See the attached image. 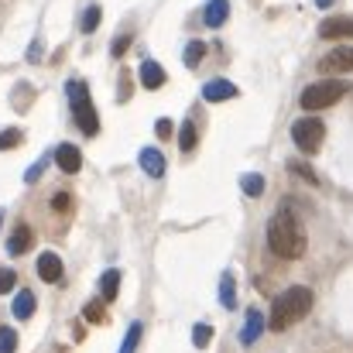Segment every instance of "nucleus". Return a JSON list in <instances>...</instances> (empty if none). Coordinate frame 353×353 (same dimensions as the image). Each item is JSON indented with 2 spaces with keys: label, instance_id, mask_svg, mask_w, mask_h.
<instances>
[{
  "label": "nucleus",
  "instance_id": "nucleus-19",
  "mask_svg": "<svg viewBox=\"0 0 353 353\" xmlns=\"http://www.w3.org/2000/svg\"><path fill=\"white\" fill-rule=\"evenodd\" d=\"M240 189H243V192H247L250 199H257V196L264 192V179H261L257 172H247V175L240 179Z\"/></svg>",
  "mask_w": 353,
  "mask_h": 353
},
{
  "label": "nucleus",
  "instance_id": "nucleus-16",
  "mask_svg": "<svg viewBox=\"0 0 353 353\" xmlns=\"http://www.w3.org/2000/svg\"><path fill=\"white\" fill-rule=\"evenodd\" d=\"M34 316V292H17L14 295V319H31Z\"/></svg>",
  "mask_w": 353,
  "mask_h": 353
},
{
  "label": "nucleus",
  "instance_id": "nucleus-8",
  "mask_svg": "<svg viewBox=\"0 0 353 353\" xmlns=\"http://www.w3.org/2000/svg\"><path fill=\"white\" fill-rule=\"evenodd\" d=\"M264 312L261 309H247V323H243V330H240V343L243 347H250V343H257V336L264 333Z\"/></svg>",
  "mask_w": 353,
  "mask_h": 353
},
{
  "label": "nucleus",
  "instance_id": "nucleus-3",
  "mask_svg": "<svg viewBox=\"0 0 353 353\" xmlns=\"http://www.w3.org/2000/svg\"><path fill=\"white\" fill-rule=\"evenodd\" d=\"M347 93H350V83H343V79H323V83H312V86L302 90V110H309V114L326 110V107L340 103Z\"/></svg>",
  "mask_w": 353,
  "mask_h": 353
},
{
  "label": "nucleus",
  "instance_id": "nucleus-32",
  "mask_svg": "<svg viewBox=\"0 0 353 353\" xmlns=\"http://www.w3.org/2000/svg\"><path fill=\"white\" fill-rule=\"evenodd\" d=\"M69 206H72V199H69V196H65V192H62V196H55V199H52V210H69Z\"/></svg>",
  "mask_w": 353,
  "mask_h": 353
},
{
  "label": "nucleus",
  "instance_id": "nucleus-30",
  "mask_svg": "<svg viewBox=\"0 0 353 353\" xmlns=\"http://www.w3.org/2000/svg\"><path fill=\"white\" fill-rule=\"evenodd\" d=\"M154 134H158V137H172V120L161 117L158 123H154Z\"/></svg>",
  "mask_w": 353,
  "mask_h": 353
},
{
  "label": "nucleus",
  "instance_id": "nucleus-5",
  "mask_svg": "<svg viewBox=\"0 0 353 353\" xmlns=\"http://www.w3.org/2000/svg\"><path fill=\"white\" fill-rule=\"evenodd\" d=\"M292 141H295V148L299 151H305V154H316L319 148H323V141H326V123L319 117H302L292 123Z\"/></svg>",
  "mask_w": 353,
  "mask_h": 353
},
{
  "label": "nucleus",
  "instance_id": "nucleus-9",
  "mask_svg": "<svg viewBox=\"0 0 353 353\" xmlns=\"http://www.w3.org/2000/svg\"><path fill=\"white\" fill-rule=\"evenodd\" d=\"M234 97H236V86L230 79H210L203 86V100H210V103H223V100H234Z\"/></svg>",
  "mask_w": 353,
  "mask_h": 353
},
{
  "label": "nucleus",
  "instance_id": "nucleus-11",
  "mask_svg": "<svg viewBox=\"0 0 353 353\" xmlns=\"http://www.w3.org/2000/svg\"><path fill=\"white\" fill-rule=\"evenodd\" d=\"M319 34L336 41V38H353V17H330L319 24Z\"/></svg>",
  "mask_w": 353,
  "mask_h": 353
},
{
  "label": "nucleus",
  "instance_id": "nucleus-26",
  "mask_svg": "<svg viewBox=\"0 0 353 353\" xmlns=\"http://www.w3.org/2000/svg\"><path fill=\"white\" fill-rule=\"evenodd\" d=\"M97 28H100V7L93 3V7H86V14H83V31L93 34Z\"/></svg>",
  "mask_w": 353,
  "mask_h": 353
},
{
  "label": "nucleus",
  "instance_id": "nucleus-25",
  "mask_svg": "<svg viewBox=\"0 0 353 353\" xmlns=\"http://www.w3.org/2000/svg\"><path fill=\"white\" fill-rule=\"evenodd\" d=\"M288 172H292V175H299V179H305L309 185H319V175H316L309 165H302V161H292V165H288Z\"/></svg>",
  "mask_w": 353,
  "mask_h": 353
},
{
  "label": "nucleus",
  "instance_id": "nucleus-34",
  "mask_svg": "<svg viewBox=\"0 0 353 353\" xmlns=\"http://www.w3.org/2000/svg\"><path fill=\"white\" fill-rule=\"evenodd\" d=\"M330 3H333V0H316V7H330Z\"/></svg>",
  "mask_w": 353,
  "mask_h": 353
},
{
  "label": "nucleus",
  "instance_id": "nucleus-31",
  "mask_svg": "<svg viewBox=\"0 0 353 353\" xmlns=\"http://www.w3.org/2000/svg\"><path fill=\"white\" fill-rule=\"evenodd\" d=\"M41 168H45V158H41L38 165H31V168H28V175H24V182H34V179L41 175Z\"/></svg>",
  "mask_w": 353,
  "mask_h": 353
},
{
  "label": "nucleus",
  "instance_id": "nucleus-7",
  "mask_svg": "<svg viewBox=\"0 0 353 353\" xmlns=\"http://www.w3.org/2000/svg\"><path fill=\"white\" fill-rule=\"evenodd\" d=\"M55 165H59L65 175H76V172L83 168L79 148H76V144H59V148H55Z\"/></svg>",
  "mask_w": 353,
  "mask_h": 353
},
{
  "label": "nucleus",
  "instance_id": "nucleus-17",
  "mask_svg": "<svg viewBox=\"0 0 353 353\" xmlns=\"http://www.w3.org/2000/svg\"><path fill=\"white\" fill-rule=\"evenodd\" d=\"M220 302H223V309H236L234 271H223V274H220Z\"/></svg>",
  "mask_w": 353,
  "mask_h": 353
},
{
  "label": "nucleus",
  "instance_id": "nucleus-14",
  "mask_svg": "<svg viewBox=\"0 0 353 353\" xmlns=\"http://www.w3.org/2000/svg\"><path fill=\"white\" fill-rule=\"evenodd\" d=\"M31 243H34V234H31V227L28 223H17L14 227V234H10V243H7V250L17 257V254H24V250H31Z\"/></svg>",
  "mask_w": 353,
  "mask_h": 353
},
{
  "label": "nucleus",
  "instance_id": "nucleus-23",
  "mask_svg": "<svg viewBox=\"0 0 353 353\" xmlns=\"http://www.w3.org/2000/svg\"><path fill=\"white\" fill-rule=\"evenodd\" d=\"M210 340H213V326H210V323H199V326L192 330V343H196V350H206Z\"/></svg>",
  "mask_w": 353,
  "mask_h": 353
},
{
  "label": "nucleus",
  "instance_id": "nucleus-18",
  "mask_svg": "<svg viewBox=\"0 0 353 353\" xmlns=\"http://www.w3.org/2000/svg\"><path fill=\"white\" fill-rule=\"evenodd\" d=\"M100 292H103V295H100L103 302H114V299H117V292H120V271H107V274H103V281H100Z\"/></svg>",
  "mask_w": 353,
  "mask_h": 353
},
{
  "label": "nucleus",
  "instance_id": "nucleus-6",
  "mask_svg": "<svg viewBox=\"0 0 353 353\" xmlns=\"http://www.w3.org/2000/svg\"><path fill=\"white\" fill-rule=\"evenodd\" d=\"M319 72L323 76H343V72H353V48L343 45V48H333L319 59Z\"/></svg>",
  "mask_w": 353,
  "mask_h": 353
},
{
  "label": "nucleus",
  "instance_id": "nucleus-20",
  "mask_svg": "<svg viewBox=\"0 0 353 353\" xmlns=\"http://www.w3.org/2000/svg\"><path fill=\"white\" fill-rule=\"evenodd\" d=\"M196 141H199V134H196V123H189V120H185V123H182V130H179V148L189 154V151L196 148Z\"/></svg>",
  "mask_w": 353,
  "mask_h": 353
},
{
  "label": "nucleus",
  "instance_id": "nucleus-15",
  "mask_svg": "<svg viewBox=\"0 0 353 353\" xmlns=\"http://www.w3.org/2000/svg\"><path fill=\"white\" fill-rule=\"evenodd\" d=\"M227 17H230V3H227V0H210V3H206V10H203V21H206L210 28L227 24Z\"/></svg>",
  "mask_w": 353,
  "mask_h": 353
},
{
  "label": "nucleus",
  "instance_id": "nucleus-4",
  "mask_svg": "<svg viewBox=\"0 0 353 353\" xmlns=\"http://www.w3.org/2000/svg\"><path fill=\"white\" fill-rule=\"evenodd\" d=\"M69 100H72V117L79 123V130L83 134H100V117H97V110H93V100H90V90H86V83H79V79H72L69 86Z\"/></svg>",
  "mask_w": 353,
  "mask_h": 353
},
{
  "label": "nucleus",
  "instance_id": "nucleus-22",
  "mask_svg": "<svg viewBox=\"0 0 353 353\" xmlns=\"http://www.w3.org/2000/svg\"><path fill=\"white\" fill-rule=\"evenodd\" d=\"M141 323H130V330H127V336H123V347H120V353H134L137 350V343H141Z\"/></svg>",
  "mask_w": 353,
  "mask_h": 353
},
{
  "label": "nucleus",
  "instance_id": "nucleus-35",
  "mask_svg": "<svg viewBox=\"0 0 353 353\" xmlns=\"http://www.w3.org/2000/svg\"><path fill=\"white\" fill-rule=\"evenodd\" d=\"M0 223H3V210H0Z\"/></svg>",
  "mask_w": 353,
  "mask_h": 353
},
{
  "label": "nucleus",
  "instance_id": "nucleus-21",
  "mask_svg": "<svg viewBox=\"0 0 353 353\" xmlns=\"http://www.w3.org/2000/svg\"><path fill=\"white\" fill-rule=\"evenodd\" d=\"M203 55H206V45H203V41H189V48H185L182 62H185L189 69H196V65L203 62Z\"/></svg>",
  "mask_w": 353,
  "mask_h": 353
},
{
  "label": "nucleus",
  "instance_id": "nucleus-33",
  "mask_svg": "<svg viewBox=\"0 0 353 353\" xmlns=\"http://www.w3.org/2000/svg\"><path fill=\"white\" fill-rule=\"evenodd\" d=\"M127 45H130V38H127V34L117 38V41H114V55H123V52H127Z\"/></svg>",
  "mask_w": 353,
  "mask_h": 353
},
{
  "label": "nucleus",
  "instance_id": "nucleus-2",
  "mask_svg": "<svg viewBox=\"0 0 353 353\" xmlns=\"http://www.w3.org/2000/svg\"><path fill=\"white\" fill-rule=\"evenodd\" d=\"M312 312V292L305 285H295V288H285L274 305H271V316H268V326L274 333H285L288 326H295L299 319H305Z\"/></svg>",
  "mask_w": 353,
  "mask_h": 353
},
{
  "label": "nucleus",
  "instance_id": "nucleus-28",
  "mask_svg": "<svg viewBox=\"0 0 353 353\" xmlns=\"http://www.w3.org/2000/svg\"><path fill=\"white\" fill-rule=\"evenodd\" d=\"M14 350H17V333L3 326L0 330V353H14Z\"/></svg>",
  "mask_w": 353,
  "mask_h": 353
},
{
  "label": "nucleus",
  "instance_id": "nucleus-1",
  "mask_svg": "<svg viewBox=\"0 0 353 353\" xmlns=\"http://www.w3.org/2000/svg\"><path fill=\"white\" fill-rule=\"evenodd\" d=\"M268 247L281 261H299L305 254V227L295 213H288V206H281L268 223Z\"/></svg>",
  "mask_w": 353,
  "mask_h": 353
},
{
  "label": "nucleus",
  "instance_id": "nucleus-29",
  "mask_svg": "<svg viewBox=\"0 0 353 353\" xmlns=\"http://www.w3.org/2000/svg\"><path fill=\"white\" fill-rule=\"evenodd\" d=\"M14 285H17V274H14L10 268H0V295L14 292Z\"/></svg>",
  "mask_w": 353,
  "mask_h": 353
},
{
  "label": "nucleus",
  "instance_id": "nucleus-10",
  "mask_svg": "<svg viewBox=\"0 0 353 353\" xmlns=\"http://www.w3.org/2000/svg\"><path fill=\"white\" fill-rule=\"evenodd\" d=\"M38 278L48 281V285H55V281L62 278V257L52 254V250H45V254L38 257Z\"/></svg>",
  "mask_w": 353,
  "mask_h": 353
},
{
  "label": "nucleus",
  "instance_id": "nucleus-27",
  "mask_svg": "<svg viewBox=\"0 0 353 353\" xmlns=\"http://www.w3.org/2000/svg\"><path fill=\"white\" fill-rule=\"evenodd\" d=\"M83 316H86L90 323H107V309H103V299H100V302H90V305L83 309Z\"/></svg>",
  "mask_w": 353,
  "mask_h": 353
},
{
  "label": "nucleus",
  "instance_id": "nucleus-24",
  "mask_svg": "<svg viewBox=\"0 0 353 353\" xmlns=\"http://www.w3.org/2000/svg\"><path fill=\"white\" fill-rule=\"evenodd\" d=\"M24 141V130H17V127H7L3 134H0V151H10V148H17Z\"/></svg>",
  "mask_w": 353,
  "mask_h": 353
},
{
  "label": "nucleus",
  "instance_id": "nucleus-12",
  "mask_svg": "<svg viewBox=\"0 0 353 353\" xmlns=\"http://www.w3.org/2000/svg\"><path fill=\"white\" fill-rule=\"evenodd\" d=\"M137 161H141L144 175H151V179H161V175H165V154H161L158 148H144Z\"/></svg>",
  "mask_w": 353,
  "mask_h": 353
},
{
  "label": "nucleus",
  "instance_id": "nucleus-13",
  "mask_svg": "<svg viewBox=\"0 0 353 353\" xmlns=\"http://www.w3.org/2000/svg\"><path fill=\"white\" fill-rule=\"evenodd\" d=\"M165 79H168V76H165V69H161L158 62H151V59L141 62V83H144V90H161Z\"/></svg>",
  "mask_w": 353,
  "mask_h": 353
}]
</instances>
